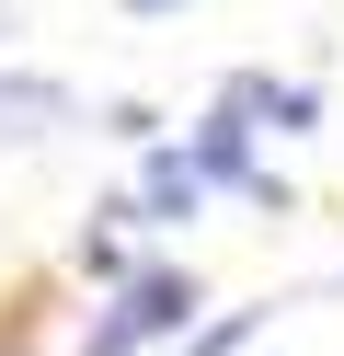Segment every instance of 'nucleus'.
<instances>
[{
	"instance_id": "1",
	"label": "nucleus",
	"mask_w": 344,
	"mask_h": 356,
	"mask_svg": "<svg viewBox=\"0 0 344 356\" xmlns=\"http://www.w3.org/2000/svg\"><path fill=\"white\" fill-rule=\"evenodd\" d=\"M195 310H206L195 264L161 253V264H138L126 287H104V322L81 333V356H149V345H183V333H195Z\"/></svg>"
},
{
	"instance_id": "2",
	"label": "nucleus",
	"mask_w": 344,
	"mask_h": 356,
	"mask_svg": "<svg viewBox=\"0 0 344 356\" xmlns=\"http://www.w3.org/2000/svg\"><path fill=\"white\" fill-rule=\"evenodd\" d=\"M183 161H195V184H229V195H252L264 218H287V172L252 149V127H241V115H218V104H206L195 138H183Z\"/></svg>"
},
{
	"instance_id": "3",
	"label": "nucleus",
	"mask_w": 344,
	"mask_h": 356,
	"mask_svg": "<svg viewBox=\"0 0 344 356\" xmlns=\"http://www.w3.org/2000/svg\"><path fill=\"white\" fill-rule=\"evenodd\" d=\"M218 115H241L252 138H264V127H275V138H310V127H321V81H275V70H229V81H218Z\"/></svg>"
},
{
	"instance_id": "4",
	"label": "nucleus",
	"mask_w": 344,
	"mask_h": 356,
	"mask_svg": "<svg viewBox=\"0 0 344 356\" xmlns=\"http://www.w3.org/2000/svg\"><path fill=\"white\" fill-rule=\"evenodd\" d=\"M195 207H206L195 161H183L172 138H149V149H138V184H126V230H183Z\"/></svg>"
},
{
	"instance_id": "5",
	"label": "nucleus",
	"mask_w": 344,
	"mask_h": 356,
	"mask_svg": "<svg viewBox=\"0 0 344 356\" xmlns=\"http://www.w3.org/2000/svg\"><path fill=\"white\" fill-rule=\"evenodd\" d=\"M58 127H81L69 81H0V138H58Z\"/></svg>"
},
{
	"instance_id": "6",
	"label": "nucleus",
	"mask_w": 344,
	"mask_h": 356,
	"mask_svg": "<svg viewBox=\"0 0 344 356\" xmlns=\"http://www.w3.org/2000/svg\"><path fill=\"white\" fill-rule=\"evenodd\" d=\"M81 276H92V287H126V276H138V253H126V195H115V207H92V230H81Z\"/></svg>"
},
{
	"instance_id": "7",
	"label": "nucleus",
	"mask_w": 344,
	"mask_h": 356,
	"mask_svg": "<svg viewBox=\"0 0 344 356\" xmlns=\"http://www.w3.org/2000/svg\"><path fill=\"white\" fill-rule=\"evenodd\" d=\"M264 322H275V299H264V310H218V322H195V333H183V356H241Z\"/></svg>"
},
{
	"instance_id": "8",
	"label": "nucleus",
	"mask_w": 344,
	"mask_h": 356,
	"mask_svg": "<svg viewBox=\"0 0 344 356\" xmlns=\"http://www.w3.org/2000/svg\"><path fill=\"white\" fill-rule=\"evenodd\" d=\"M0 356H23V299H12V322H0Z\"/></svg>"
},
{
	"instance_id": "9",
	"label": "nucleus",
	"mask_w": 344,
	"mask_h": 356,
	"mask_svg": "<svg viewBox=\"0 0 344 356\" xmlns=\"http://www.w3.org/2000/svg\"><path fill=\"white\" fill-rule=\"evenodd\" d=\"M126 12H138V24H161V12H183V0H126Z\"/></svg>"
},
{
	"instance_id": "10",
	"label": "nucleus",
	"mask_w": 344,
	"mask_h": 356,
	"mask_svg": "<svg viewBox=\"0 0 344 356\" xmlns=\"http://www.w3.org/2000/svg\"><path fill=\"white\" fill-rule=\"evenodd\" d=\"M0 35H12V0H0Z\"/></svg>"
}]
</instances>
